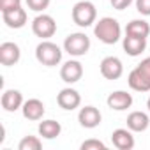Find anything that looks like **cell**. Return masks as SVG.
<instances>
[{
  "instance_id": "obj_1",
  "label": "cell",
  "mask_w": 150,
  "mask_h": 150,
  "mask_svg": "<svg viewBox=\"0 0 150 150\" xmlns=\"http://www.w3.org/2000/svg\"><path fill=\"white\" fill-rule=\"evenodd\" d=\"M94 34H96V37L101 42H104V44H115V42H118V39L122 35V28H120V23L115 18L104 16V18H101L96 23Z\"/></svg>"
},
{
  "instance_id": "obj_2",
  "label": "cell",
  "mask_w": 150,
  "mask_h": 150,
  "mask_svg": "<svg viewBox=\"0 0 150 150\" xmlns=\"http://www.w3.org/2000/svg\"><path fill=\"white\" fill-rule=\"evenodd\" d=\"M35 58L42 65L53 67V65L60 64V60H62V50H60V46H57L55 42H51V41L46 39V41H41L37 44V48H35Z\"/></svg>"
},
{
  "instance_id": "obj_3",
  "label": "cell",
  "mask_w": 150,
  "mask_h": 150,
  "mask_svg": "<svg viewBox=\"0 0 150 150\" xmlns=\"http://www.w3.org/2000/svg\"><path fill=\"white\" fill-rule=\"evenodd\" d=\"M96 18H97V9L88 0H81L72 7V21L78 27L87 28L92 23H96Z\"/></svg>"
},
{
  "instance_id": "obj_4",
  "label": "cell",
  "mask_w": 150,
  "mask_h": 150,
  "mask_svg": "<svg viewBox=\"0 0 150 150\" xmlns=\"http://www.w3.org/2000/svg\"><path fill=\"white\" fill-rule=\"evenodd\" d=\"M64 50L71 57H83L90 50V37L83 32H74L69 34L64 41Z\"/></svg>"
},
{
  "instance_id": "obj_5",
  "label": "cell",
  "mask_w": 150,
  "mask_h": 150,
  "mask_svg": "<svg viewBox=\"0 0 150 150\" xmlns=\"http://www.w3.org/2000/svg\"><path fill=\"white\" fill-rule=\"evenodd\" d=\"M32 32L37 37H41L42 41H46V39H50V37L55 35V32H57V21L50 14H39L32 21Z\"/></svg>"
},
{
  "instance_id": "obj_6",
  "label": "cell",
  "mask_w": 150,
  "mask_h": 150,
  "mask_svg": "<svg viewBox=\"0 0 150 150\" xmlns=\"http://www.w3.org/2000/svg\"><path fill=\"white\" fill-rule=\"evenodd\" d=\"M101 74L106 80H118L124 74V64L118 57H104L101 62Z\"/></svg>"
},
{
  "instance_id": "obj_7",
  "label": "cell",
  "mask_w": 150,
  "mask_h": 150,
  "mask_svg": "<svg viewBox=\"0 0 150 150\" xmlns=\"http://www.w3.org/2000/svg\"><path fill=\"white\" fill-rule=\"evenodd\" d=\"M57 103L62 110L65 111H72V110H76L80 104H81V96L78 90H74V88H62L60 94L57 96Z\"/></svg>"
},
{
  "instance_id": "obj_8",
  "label": "cell",
  "mask_w": 150,
  "mask_h": 150,
  "mask_svg": "<svg viewBox=\"0 0 150 150\" xmlns=\"http://www.w3.org/2000/svg\"><path fill=\"white\" fill-rule=\"evenodd\" d=\"M81 76H83V65L78 60H67L60 69V78L69 85L78 83Z\"/></svg>"
},
{
  "instance_id": "obj_9",
  "label": "cell",
  "mask_w": 150,
  "mask_h": 150,
  "mask_svg": "<svg viewBox=\"0 0 150 150\" xmlns=\"http://www.w3.org/2000/svg\"><path fill=\"white\" fill-rule=\"evenodd\" d=\"M20 58H21V50L16 42L7 41V42L0 44V62H2V65L11 67V65L18 64Z\"/></svg>"
},
{
  "instance_id": "obj_10",
  "label": "cell",
  "mask_w": 150,
  "mask_h": 150,
  "mask_svg": "<svg viewBox=\"0 0 150 150\" xmlns=\"http://www.w3.org/2000/svg\"><path fill=\"white\" fill-rule=\"evenodd\" d=\"M101 118H103V115H101V111H99L96 106H85V108H81L80 113H78V122H80V125L85 127V129H94V127H97V125L101 124Z\"/></svg>"
},
{
  "instance_id": "obj_11",
  "label": "cell",
  "mask_w": 150,
  "mask_h": 150,
  "mask_svg": "<svg viewBox=\"0 0 150 150\" xmlns=\"http://www.w3.org/2000/svg\"><path fill=\"white\" fill-rule=\"evenodd\" d=\"M106 104L115 110V111H124L127 108H131L132 104V96L127 94L125 90H117V92H111L106 99Z\"/></svg>"
},
{
  "instance_id": "obj_12",
  "label": "cell",
  "mask_w": 150,
  "mask_h": 150,
  "mask_svg": "<svg viewBox=\"0 0 150 150\" xmlns=\"http://www.w3.org/2000/svg\"><path fill=\"white\" fill-rule=\"evenodd\" d=\"M111 141L118 150H132L134 148V136L132 131L127 129H115L111 132Z\"/></svg>"
},
{
  "instance_id": "obj_13",
  "label": "cell",
  "mask_w": 150,
  "mask_h": 150,
  "mask_svg": "<svg viewBox=\"0 0 150 150\" xmlns=\"http://www.w3.org/2000/svg\"><path fill=\"white\" fill-rule=\"evenodd\" d=\"M21 111H23V117L27 120H34L35 122V120H41L44 117L46 108H44V103L39 101V99H28V101L23 103Z\"/></svg>"
},
{
  "instance_id": "obj_14",
  "label": "cell",
  "mask_w": 150,
  "mask_h": 150,
  "mask_svg": "<svg viewBox=\"0 0 150 150\" xmlns=\"http://www.w3.org/2000/svg\"><path fill=\"white\" fill-rule=\"evenodd\" d=\"M127 83L132 90L136 92H150V78L146 76L145 72H141L138 67H134L131 72H129V78H127Z\"/></svg>"
},
{
  "instance_id": "obj_15",
  "label": "cell",
  "mask_w": 150,
  "mask_h": 150,
  "mask_svg": "<svg viewBox=\"0 0 150 150\" xmlns=\"http://www.w3.org/2000/svg\"><path fill=\"white\" fill-rule=\"evenodd\" d=\"M23 103H25V101H23V96H21L20 90H14V88L4 90V94H2V108H4L6 111L13 113V111L20 110V108L23 106Z\"/></svg>"
},
{
  "instance_id": "obj_16",
  "label": "cell",
  "mask_w": 150,
  "mask_h": 150,
  "mask_svg": "<svg viewBox=\"0 0 150 150\" xmlns=\"http://www.w3.org/2000/svg\"><path fill=\"white\" fill-rule=\"evenodd\" d=\"M122 46H124V51H125L129 57H138V55H141V53L145 51V48H146V39H145V37H136V35H127V34H125Z\"/></svg>"
},
{
  "instance_id": "obj_17",
  "label": "cell",
  "mask_w": 150,
  "mask_h": 150,
  "mask_svg": "<svg viewBox=\"0 0 150 150\" xmlns=\"http://www.w3.org/2000/svg\"><path fill=\"white\" fill-rule=\"evenodd\" d=\"M2 18H4V23L9 28H23L25 23H27V11L23 7H18V9L2 13Z\"/></svg>"
},
{
  "instance_id": "obj_18",
  "label": "cell",
  "mask_w": 150,
  "mask_h": 150,
  "mask_svg": "<svg viewBox=\"0 0 150 150\" xmlns=\"http://www.w3.org/2000/svg\"><path fill=\"white\" fill-rule=\"evenodd\" d=\"M148 124H150V118L143 111H132L127 117V127L132 132H143V131H146Z\"/></svg>"
},
{
  "instance_id": "obj_19",
  "label": "cell",
  "mask_w": 150,
  "mask_h": 150,
  "mask_svg": "<svg viewBox=\"0 0 150 150\" xmlns=\"http://www.w3.org/2000/svg\"><path fill=\"white\" fill-rule=\"evenodd\" d=\"M60 132H62V125L57 120L50 118V120H42L39 124V134L44 139H55L57 136H60Z\"/></svg>"
},
{
  "instance_id": "obj_20",
  "label": "cell",
  "mask_w": 150,
  "mask_h": 150,
  "mask_svg": "<svg viewBox=\"0 0 150 150\" xmlns=\"http://www.w3.org/2000/svg\"><path fill=\"white\" fill-rule=\"evenodd\" d=\"M125 34L127 35H136V37H145L146 39L150 35V25L145 20H132L131 23H127Z\"/></svg>"
},
{
  "instance_id": "obj_21",
  "label": "cell",
  "mask_w": 150,
  "mask_h": 150,
  "mask_svg": "<svg viewBox=\"0 0 150 150\" xmlns=\"http://www.w3.org/2000/svg\"><path fill=\"white\" fill-rule=\"evenodd\" d=\"M41 146H42V141L37 136H25L18 143L20 150H41Z\"/></svg>"
},
{
  "instance_id": "obj_22",
  "label": "cell",
  "mask_w": 150,
  "mask_h": 150,
  "mask_svg": "<svg viewBox=\"0 0 150 150\" xmlns=\"http://www.w3.org/2000/svg\"><path fill=\"white\" fill-rule=\"evenodd\" d=\"M51 0H27V6L30 11H35V13H42L44 9H48Z\"/></svg>"
},
{
  "instance_id": "obj_23",
  "label": "cell",
  "mask_w": 150,
  "mask_h": 150,
  "mask_svg": "<svg viewBox=\"0 0 150 150\" xmlns=\"http://www.w3.org/2000/svg\"><path fill=\"white\" fill-rule=\"evenodd\" d=\"M81 150H106V145L99 139H87L81 143Z\"/></svg>"
},
{
  "instance_id": "obj_24",
  "label": "cell",
  "mask_w": 150,
  "mask_h": 150,
  "mask_svg": "<svg viewBox=\"0 0 150 150\" xmlns=\"http://www.w3.org/2000/svg\"><path fill=\"white\" fill-rule=\"evenodd\" d=\"M18 7H21V0H0V11L2 13L13 11Z\"/></svg>"
},
{
  "instance_id": "obj_25",
  "label": "cell",
  "mask_w": 150,
  "mask_h": 150,
  "mask_svg": "<svg viewBox=\"0 0 150 150\" xmlns=\"http://www.w3.org/2000/svg\"><path fill=\"white\" fill-rule=\"evenodd\" d=\"M136 9L143 16H150V0H136Z\"/></svg>"
},
{
  "instance_id": "obj_26",
  "label": "cell",
  "mask_w": 150,
  "mask_h": 150,
  "mask_svg": "<svg viewBox=\"0 0 150 150\" xmlns=\"http://www.w3.org/2000/svg\"><path fill=\"white\" fill-rule=\"evenodd\" d=\"M110 2H111V7H113V9L124 11V9H127V7L132 4V0H110Z\"/></svg>"
},
{
  "instance_id": "obj_27",
  "label": "cell",
  "mask_w": 150,
  "mask_h": 150,
  "mask_svg": "<svg viewBox=\"0 0 150 150\" xmlns=\"http://www.w3.org/2000/svg\"><path fill=\"white\" fill-rule=\"evenodd\" d=\"M136 67H138V69H139L141 72H145V74H146V76L150 78V57H146V58H143V60H141V62H139V64H138Z\"/></svg>"
},
{
  "instance_id": "obj_28",
  "label": "cell",
  "mask_w": 150,
  "mask_h": 150,
  "mask_svg": "<svg viewBox=\"0 0 150 150\" xmlns=\"http://www.w3.org/2000/svg\"><path fill=\"white\" fill-rule=\"evenodd\" d=\"M146 108H148V111H150V97H148V101H146Z\"/></svg>"
}]
</instances>
